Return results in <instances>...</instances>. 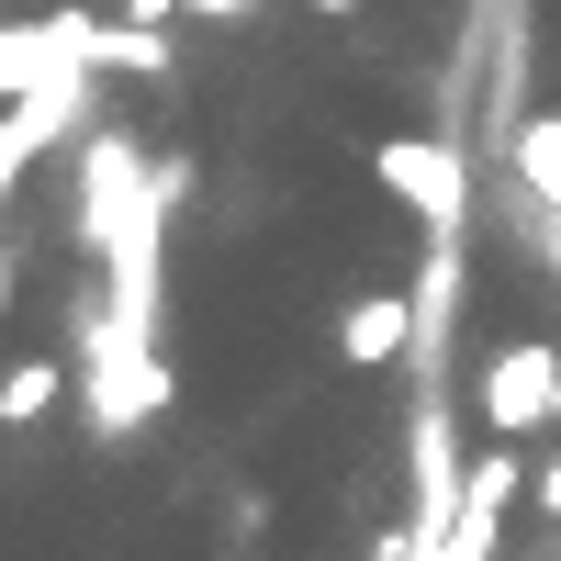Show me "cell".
I'll use <instances>...</instances> for the list:
<instances>
[{"mask_svg": "<svg viewBox=\"0 0 561 561\" xmlns=\"http://www.w3.org/2000/svg\"><path fill=\"white\" fill-rule=\"evenodd\" d=\"M57 393H79V370H57V359H12V370H0V427H34Z\"/></svg>", "mask_w": 561, "mask_h": 561, "instance_id": "7", "label": "cell"}, {"mask_svg": "<svg viewBox=\"0 0 561 561\" xmlns=\"http://www.w3.org/2000/svg\"><path fill=\"white\" fill-rule=\"evenodd\" d=\"M528 483H539V460H517V438H494V449L472 460V483H460V517H449L438 561H494V539H505V517H517Z\"/></svg>", "mask_w": 561, "mask_h": 561, "instance_id": "4", "label": "cell"}, {"mask_svg": "<svg viewBox=\"0 0 561 561\" xmlns=\"http://www.w3.org/2000/svg\"><path fill=\"white\" fill-rule=\"evenodd\" d=\"M472 415H483L494 438H539V427H561V348H550V337L494 348L483 382H472Z\"/></svg>", "mask_w": 561, "mask_h": 561, "instance_id": "3", "label": "cell"}, {"mask_svg": "<svg viewBox=\"0 0 561 561\" xmlns=\"http://www.w3.org/2000/svg\"><path fill=\"white\" fill-rule=\"evenodd\" d=\"M528 494H539V505H550V517H561V449L539 460V483H528Z\"/></svg>", "mask_w": 561, "mask_h": 561, "instance_id": "9", "label": "cell"}, {"mask_svg": "<svg viewBox=\"0 0 561 561\" xmlns=\"http://www.w3.org/2000/svg\"><path fill=\"white\" fill-rule=\"evenodd\" d=\"M124 12H135V23H169V12H203V23H248L259 0H124Z\"/></svg>", "mask_w": 561, "mask_h": 561, "instance_id": "8", "label": "cell"}, {"mask_svg": "<svg viewBox=\"0 0 561 561\" xmlns=\"http://www.w3.org/2000/svg\"><path fill=\"white\" fill-rule=\"evenodd\" d=\"M505 192L528 203V225L561 214V113H528L517 135H505Z\"/></svg>", "mask_w": 561, "mask_h": 561, "instance_id": "6", "label": "cell"}, {"mask_svg": "<svg viewBox=\"0 0 561 561\" xmlns=\"http://www.w3.org/2000/svg\"><path fill=\"white\" fill-rule=\"evenodd\" d=\"M314 12H325V23H348V12H359V0H314Z\"/></svg>", "mask_w": 561, "mask_h": 561, "instance_id": "11", "label": "cell"}, {"mask_svg": "<svg viewBox=\"0 0 561 561\" xmlns=\"http://www.w3.org/2000/svg\"><path fill=\"white\" fill-rule=\"evenodd\" d=\"M539 248H550V270H561V214H550V225H539Z\"/></svg>", "mask_w": 561, "mask_h": 561, "instance_id": "10", "label": "cell"}, {"mask_svg": "<svg viewBox=\"0 0 561 561\" xmlns=\"http://www.w3.org/2000/svg\"><path fill=\"white\" fill-rule=\"evenodd\" d=\"M79 415L102 438H135L147 415H169V359H158V325H135L102 304H79Z\"/></svg>", "mask_w": 561, "mask_h": 561, "instance_id": "1", "label": "cell"}, {"mask_svg": "<svg viewBox=\"0 0 561 561\" xmlns=\"http://www.w3.org/2000/svg\"><path fill=\"white\" fill-rule=\"evenodd\" d=\"M370 180H382L427 237L472 225V147H460V135H393V147H370Z\"/></svg>", "mask_w": 561, "mask_h": 561, "instance_id": "2", "label": "cell"}, {"mask_svg": "<svg viewBox=\"0 0 561 561\" xmlns=\"http://www.w3.org/2000/svg\"><path fill=\"white\" fill-rule=\"evenodd\" d=\"M404 348H415V293H359L337 314V359L348 370H393Z\"/></svg>", "mask_w": 561, "mask_h": 561, "instance_id": "5", "label": "cell"}]
</instances>
